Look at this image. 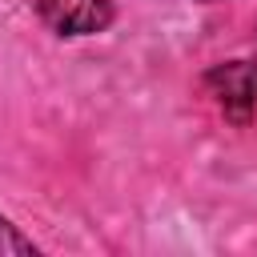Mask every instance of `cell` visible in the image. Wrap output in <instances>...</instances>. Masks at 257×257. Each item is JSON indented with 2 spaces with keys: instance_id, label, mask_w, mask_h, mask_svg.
<instances>
[{
  "instance_id": "6da1fadb",
  "label": "cell",
  "mask_w": 257,
  "mask_h": 257,
  "mask_svg": "<svg viewBox=\"0 0 257 257\" xmlns=\"http://www.w3.org/2000/svg\"><path fill=\"white\" fill-rule=\"evenodd\" d=\"M209 92L217 96V104L225 108V116L233 120H249L257 112V64L253 60H229V64H217L209 68L205 76Z\"/></svg>"
},
{
  "instance_id": "7a4b0ae2",
  "label": "cell",
  "mask_w": 257,
  "mask_h": 257,
  "mask_svg": "<svg viewBox=\"0 0 257 257\" xmlns=\"http://www.w3.org/2000/svg\"><path fill=\"white\" fill-rule=\"evenodd\" d=\"M40 20L60 36H92L108 28L112 0H32Z\"/></svg>"
},
{
  "instance_id": "3957f363",
  "label": "cell",
  "mask_w": 257,
  "mask_h": 257,
  "mask_svg": "<svg viewBox=\"0 0 257 257\" xmlns=\"http://www.w3.org/2000/svg\"><path fill=\"white\" fill-rule=\"evenodd\" d=\"M0 253H36V245L28 237H20L4 217H0Z\"/></svg>"
}]
</instances>
